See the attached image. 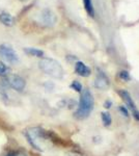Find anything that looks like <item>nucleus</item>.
<instances>
[{"label": "nucleus", "instance_id": "1", "mask_svg": "<svg viewBox=\"0 0 139 156\" xmlns=\"http://www.w3.org/2000/svg\"><path fill=\"white\" fill-rule=\"evenodd\" d=\"M27 140L32 148L44 152L51 144H54L55 133L52 131H47L41 127H30L24 131Z\"/></svg>", "mask_w": 139, "mask_h": 156}, {"label": "nucleus", "instance_id": "2", "mask_svg": "<svg viewBox=\"0 0 139 156\" xmlns=\"http://www.w3.org/2000/svg\"><path fill=\"white\" fill-rule=\"evenodd\" d=\"M93 105H95V101H93L92 92L88 89L83 90L81 92V96H80L79 105H78V108L74 112V117L77 120L86 119L92 114Z\"/></svg>", "mask_w": 139, "mask_h": 156}, {"label": "nucleus", "instance_id": "3", "mask_svg": "<svg viewBox=\"0 0 139 156\" xmlns=\"http://www.w3.org/2000/svg\"><path fill=\"white\" fill-rule=\"evenodd\" d=\"M39 67L45 74L49 75L55 79H61L64 77V68L57 60L44 57L40 60Z\"/></svg>", "mask_w": 139, "mask_h": 156}, {"label": "nucleus", "instance_id": "4", "mask_svg": "<svg viewBox=\"0 0 139 156\" xmlns=\"http://www.w3.org/2000/svg\"><path fill=\"white\" fill-rule=\"evenodd\" d=\"M117 93L120 96V98L123 99V101L125 102L126 108L131 112V114H132V115L134 117V119H135L136 121H139V109H138V107L136 106L133 98L131 97L130 93L126 90H120Z\"/></svg>", "mask_w": 139, "mask_h": 156}, {"label": "nucleus", "instance_id": "5", "mask_svg": "<svg viewBox=\"0 0 139 156\" xmlns=\"http://www.w3.org/2000/svg\"><path fill=\"white\" fill-rule=\"evenodd\" d=\"M0 57L11 65H15L19 62L18 54L15 52V50L7 44L0 45Z\"/></svg>", "mask_w": 139, "mask_h": 156}, {"label": "nucleus", "instance_id": "6", "mask_svg": "<svg viewBox=\"0 0 139 156\" xmlns=\"http://www.w3.org/2000/svg\"><path fill=\"white\" fill-rule=\"evenodd\" d=\"M5 81L6 83L9 85L11 87H12L14 90H18V92H22L24 90L26 82L25 80L19 75H15V74H9L5 77Z\"/></svg>", "mask_w": 139, "mask_h": 156}, {"label": "nucleus", "instance_id": "7", "mask_svg": "<svg viewBox=\"0 0 139 156\" xmlns=\"http://www.w3.org/2000/svg\"><path fill=\"white\" fill-rule=\"evenodd\" d=\"M109 85H110V82H109L108 77L106 76V74L104 72L99 71L95 81H93V87L98 90H106L109 87Z\"/></svg>", "mask_w": 139, "mask_h": 156}, {"label": "nucleus", "instance_id": "8", "mask_svg": "<svg viewBox=\"0 0 139 156\" xmlns=\"http://www.w3.org/2000/svg\"><path fill=\"white\" fill-rule=\"evenodd\" d=\"M41 19H42L43 24L46 25V26H53V25L56 23V16H55L54 12L49 9H46L42 12Z\"/></svg>", "mask_w": 139, "mask_h": 156}, {"label": "nucleus", "instance_id": "9", "mask_svg": "<svg viewBox=\"0 0 139 156\" xmlns=\"http://www.w3.org/2000/svg\"><path fill=\"white\" fill-rule=\"evenodd\" d=\"M75 72L81 77H88L92 74L90 68L86 66L83 62H77L75 65Z\"/></svg>", "mask_w": 139, "mask_h": 156}, {"label": "nucleus", "instance_id": "10", "mask_svg": "<svg viewBox=\"0 0 139 156\" xmlns=\"http://www.w3.org/2000/svg\"><path fill=\"white\" fill-rule=\"evenodd\" d=\"M0 21L2 24H4L5 26H12L15 22V19L12 15L7 14V12H1L0 14Z\"/></svg>", "mask_w": 139, "mask_h": 156}, {"label": "nucleus", "instance_id": "11", "mask_svg": "<svg viewBox=\"0 0 139 156\" xmlns=\"http://www.w3.org/2000/svg\"><path fill=\"white\" fill-rule=\"evenodd\" d=\"M25 53H27L30 56H36V57H43L44 56V51L43 50H40L37 48H31V47H28V48H24Z\"/></svg>", "mask_w": 139, "mask_h": 156}, {"label": "nucleus", "instance_id": "12", "mask_svg": "<svg viewBox=\"0 0 139 156\" xmlns=\"http://www.w3.org/2000/svg\"><path fill=\"white\" fill-rule=\"evenodd\" d=\"M85 11L90 17H95V7L92 4V0H83Z\"/></svg>", "mask_w": 139, "mask_h": 156}, {"label": "nucleus", "instance_id": "13", "mask_svg": "<svg viewBox=\"0 0 139 156\" xmlns=\"http://www.w3.org/2000/svg\"><path fill=\"white\" fill-rule=\"evenodd\" d=\"M101 119H102L103 125H104L105 127H109L111 125V123H112V118H111L109 112H107L101 114Z\"/></svg>", "mask_w": 139, "mask_h": 156}, {"label": "nucleus", "instance_id": "14", "mask_svg": "<svg viewBox=\"0 0 139 156\" xmlns=\"http://www.w3.org/2000/svg\"><path fill=\"white\" fill-rule=\"evenodd\" d=\"M9 72H11V69H9L6 65H4L2 62H0V76H1V77H6L7 75L11 74Z\"/></svg>", "mask_w": 139, "mask_h": 156}, {"label": "nucleus", "instance_id": "15", "mask_svg": "<svg viewBox=\"0 0 139 156\" xmlns=\"http://www.w3.org/2000/svg\"><path fill=\"white\" fill-rule=\"evenodd\" d=\"M118 76H120V78L122 80H123V81H130L131 80V75L130 73H129L128 71H120V73H118Z\"/></svg>", "mask_w": 139, "mask_h": 156}, {"label": "nucleus", "instance_id": "16", "mask_svg": "<svg viewBox=\"0 0 139 156\" xmlns=\"http://www.w3.org/2000/svg\"><path fill=\"white\" fill-rule=\"evenodd\" d=\"M71 87H72L74 90H76V92H78V93L82 92V84L80 83L78 80H74V81L72 82V84H71Z\"/></svg>", "mask_w": 139, "mask_h": 156}, {"label": "nucleus", "instance_id": "17", "mask_svg": "<svg viewBox=\"0 0 139 156\" xmlns=\"http://www.w3.org/2000/svg\"><path fill=\"white\" fill-rule=\"evenodd\" d=\"M118 110H120V112H122L123 115L125 118L129 117V112H128V109L125 106H120V107H118Z\"/></svg>", "mask_w": 139, "mask_h": 156}, {"label": "nucleus", "instance_id": "18", "mask_svg": "<svg viewBox=\"0 0 139 156\" xmlns=\"http://www.w3.org/2000/svg\"><path fill=\"white\" fill-rule=\"evenodd\" d=\"M7 156H27V154L23 151H16V152H12Z\"/></svg>", "mask_w": 139, "mask_h": 156}, {"label": "nucleus", "instance_id": "19", "mask_svg": "<svg viewBox=\"0 0 139 156\" xmlns=\"http://www.w3.org/2000/svg\"><path fill=\"white\" fill-rule=\"evenodd\" d=\"M67 156H84V155L80 154V153H78V152H70V153H68Z\"/></svg>", "mask_w": 139, "mask_h": 156}, {"label": "nucleus", "instance_id": "20", "mask_svg": "<svg viewBox=\"0 0 139 156\" xmlns=\"http://www.w3.org/2000/svg\"><path fill=\"white\" fill-rule=\"evenodd\" d=\"M111 105H112V102H111V101H106L105 102V107L106 108H110Z\"/></svg>", "mask_w": 139, "mask_h": 156}, {"label": "nucleus", "instance_id": "21", "mask_svg": "<svg viewBox=\"0 0 139 156\" xmlns=\"http://www.w3.org/2000/svg\"><path fill=\"white\" fill-rule=\"evenodd\" d=\"M21 1H27V0H21Z\"/></svg>", "mask_w": 139, "mask_h": 156}]
</instances>
